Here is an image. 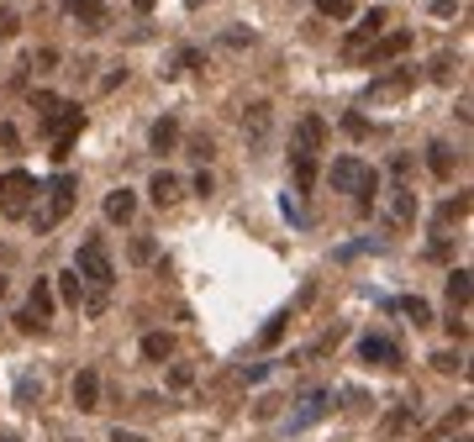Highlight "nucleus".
<instances>
[{"mask_svg": "<svg viewBox=\"0 0 474 442\" xmlns=\"http://www.w3.org/2000/svg\"><path fill=\"white\" fill-rule=\"evenodd\" d=\"M74 274H79V284H85V311L101 316L111 284H117V264H111L106 237H85V242H79V253H74Z\"/></svg>", "mask_w": 474, "mask_h": 442, "instance_id": "nucleus-1", "label": "nucleus"}, {"mask_svg": "<svg viewBox=\"0 0 474 442\" xmlns=\"http://www.w3.org/2000/svg\"><path fill=\"white\" fill-rule=\"evenodd\" d=\"M327 179H332V190L358 195V211H369V195H380V174H374V164H364V159H354V153L332 159Z\"/></svg>", "mask_w": 474, "mask_h": 442, "instance_id": "nucleus-2", "label": "nucleus"}, {"mask_svg": "<svg viewBox=\"0 0 474 442\" xmlns=\"http://www.w3.org/2000/svg\"><path fill=\"white\" fill-rule=\"evenodd\" d=\"M37 195H43V211H37L32 221H37V232H53V226H63V221H69L74 201H79V179H74V174H53Z\"/></svg>", "mask_w": 474, "mask_h": 442, "instance_id": "nucleus-3", "label": "nucleus"}, {"mask_svg": "<svg viewBox=\"0 0 474 442\" xmlns=\"http://www.w3.org/2000/svg\"><path fill=\"white\" fill-rule=\"evenodd\" d=\"M32 195H37V179L27 168H5L0 174V217L5 221H21L32 211Z\"/></svg>", "mask_w": 474, "mask_h": 442, "instance_id": "nucleus-4", "label": "nucleus"}, {"mask_svg": "<svg viewBox=\"0 0 474 442\" xmlns=\"http://www.w3.org/2000/svg\"><path fill=\"white\" fill-rule=\"evenodd\" d=\"M385 27H390V11H385V5L364 11V16H358V27L343 37V58H348V63H364V53L385 37Z\"/></svg>", "mask_w": 474, "mask_h": 442, "instance_id": "nucleus-5", "label": "nucleus"}, {"mask_svg": "<svg viewBox=\"0 0 474 442\" xmlns=\"http://www.w3.org/2000/svg\"><path fill=\"white\" fill-rule=\"evenodd\" d=\"M416 74L412 63H396V69H385V74H374V85H369V106H390V101H406L416 90Z\"/></svg>", "mask_w": 474, "mask_h": 442, "instance_id": "nucleus-6", "label": "nucleus"}, {"mask_svg": "<svg viewBox=\"0 0 474 442\" xmlns=\"http://www.w3.org/2000/svg\"><path fill=\"white\" fill-rule=\"evenodd\" d=\"M322 143H327V121L316 110H306L296 127H290V159H316Z\"/></svg>", "mask_w": 474, "mask_h": 442, "instance_id": "nucleus-7", "label": "nucleus"}, {"mask_svg": "<svg viewBox=\"0 0 474 442\" xmlns=\"http://www.w3.org/2000/svg\"><path fill=\"white\" fill-rule=\"evenodd\" d=\"M385 226H390V232H412L416 226V195L406 184H396V190L385 195Z\"/></svg>", "mask_w": 474, "mask_h": 442, "instance_id": "nucleus-8", "label": "nucleus"}, {"mask_svg": "<svg viewBox=\"0 0 474 442\" xmlns=\"http://www.w3.org/2000/svg\"><path fill=\"white\" fill-rule=\"evenodd\" d=\"M358 358L374 364V369H401V348H396L390 337H380V332H369V337L358 342Z\"/></svg>", "mask_w": 474, "mask_h": 442, "instance_id": "nucleus-9", "label": "nucleus"}, {"mask_svg": "<svg viewBox=\"0 0 474 442\" xmlns=\"http://www.w3.org/2000/svg\"><path fill=\"white\" fill-rule=\"evenodd\" d=\"M406 48H412V32H406V27H396V32H385V37L364 53V63H369V69H385V63H396Z\"/></svg>", "mask_w": 474, "mask_h": 442, "instance_id": "nucleus-10", "label": "nucleus"}, {"mask_svg": "<svg viewBox=\"0 0 474 442\" xmlns=\"http://www.w3.org/2000/svg\"><path fill=\"white\" fill-rule=\"evenodd\" d=\"M269 127H274V106H269V101H253V106L242 110V137H248L253 148H264Z\"/></svg>", "mask_w": 474, "mask_h": 442, "instance_id": "nucleus-11", "label": "nucleus"}, {"mask_svg": "<svg viewBox=\"0 0 474 442\" xmlns=\"http://www.w3.org/2000/svg\"><path fill=\"white\" fill-rule=\"evenodd\" d=\"M63 11L74 16L79 32H101L106 27V0H63Z\"/></svg>", "mask_w": 474, "mask_h": 442, "instance_id": "nucleus-12", "label": "nucleus"}, {"mask_svg": "<svg viewBox=\"0 0 474 442\" xmlns=\"http://www.w3.org/2000/svg\"><path fill=\"white\" fill-rule=\"evenodd\" d=\"M74 405L90 416V411H101V369H79L74 374Z\"/></svg>", "mask_w": 474, "mask_h": 442, "instance_id": "nucleus-13", "label": "nucleus"}, {"mask_svg": "<svg viewBox=\"0 0 474 442\" xmlns=\"http://www.w3.org/2000/svg\"><path fill=\"white\" fill-rule=\"evenodd\" d=\"M179 190H184V184H179V179L169 174V168H159V174L148 179V201H153L159 211H164V206H175V201H179Z\"/></svg>", "mask_w": 474, "mask_h": 442, "instance_id": "nucleus-14", "label": "nucleus"}, {"mask_svg": "<svg viewBox=\"0 0 474 442\" xmlns=\"http://www.w3.org/2000/svg\"><path fill=\"white\" fill-rule=\"evenodd\" d=\"M148 148H153V153H175L179 148V116H159V121H153Z\"/></svg>", "mask_w": 474, "mask_h": 442, "instance_id": "nucleus-15", "label": "nucleus"}, {"mask_svg": "<svg viewBox=\"0 0 474 442\" xmlns=\"http://www.w3.org/2000/svg\"><path fill=\"white\" fill-rule=\"evenodd\" d=\"M132 217H137V195L121 184V190H111V195H106V221H121V226H127Z\"/></svg>", "mask_w": 474, "mask_h": 442, "instance_id": "nucleus-16", "label": "nucleus"}, {"mask_svg": "<svg viewBox=\"0 0 474 442\" xmlns=\"http://www.w3.org/2000/svg\"><path fill=\"white\" fill-rule=\"evenodd\" d=\"M143 358H148V364H169V358H175V337H169V332H148V337H143Z\"/></svg>", "mask_w": 474, "mask_h": 442, "instance_id": "nucleus-17", "label": "nucleus"}, {"mask_svg": "<svg viewBox=\"0 0 474 442\" xmlns=\"http://www.w3.org/2000/svg\"><path fill=\"white\" fill-rule=\"evenodd\" d=\"M427 168H432V179H454V148L448 143H427Z\"/></svg>", "mask_w": 474, "mask_h": 442, "instance_id": "nucleus-18", "label": "nucleus"}, {"mask_svg": "<svg viewBox=\"0 0 474 442\" xmlns=\"http://www.w3.org/2000/svg\"><path fill=\"white\" fill-rule=\"evenodd\" d=\"M470 269H454V274H448V306H454V311H464V306H470V290H474V284H470Z\"/></svg>", "mask_w": 474, "mask_h": 442, "instance_id": "nucleus-19", "label": "nucleus"}, {"mask_svg": "<svg viewBox=\"0 0 474 442\" xmlns=\"http://www.w3.org/2000/svg\"><path fill=\"white\" fill-rule=\"evenodd\" d=\"M470 217V195H464V190H459V195H454V201H443V211H437V232H448V226H454V221H464Z\"/></svg>", "mask_w": 474, "mask_h": 442, "instance_id": "nucleus-20", "label": "nucleus"}, {"mask_svg": "<svg viewBox=\"0 0 474 442\" xmlns=\"http://www.w3.org/2000/svg\"><path fill=\"white\" fill-rule=\"evenodd\" d=\"M27 306H32V311H37V316L48 322V316H53V306H59V295H53V284H48V279H37V284H32V300H27Z\"/></svg>", "mask_w": 474, "mask_h": 442, "instance_id": "nucleus-21", "label": "nucleus"}, {"mask_svg": "<svg viewBox=\"0 0 474 442\" xmlns=\"http://www.w3.org/2000/svg\"><path fill=\"white\" fill-rule=\"evenodd\" d=\"M470 427V405H459V411H448L437 427H432V438H448V432H464Z\"/></svg>", "mask_w": 474, "mask_h": 442, "instance_id": "nucleus-22", "label": "nucleus"}, {"mask_svg": "<svg viewBox=\"0 0 474 442\" xmlns=\"http://www.w3.org/2000/svg\"><path fill=\"white\" fill-rule=\"evenodd\" d=\"M354 5L358 0H316V16H327V21H348Z\"/></svg>", "mask_w": 474, "mask_h": 442, "instance_id": "nucleus-23", "label": "nucleus"}, {"mask_svg": "<svg viewBox=\"0 0 474 442\" xmlns=\"http://www.w3.org/2000/svg\"><path fill=\"white\" fill-rule=\"evenodd\" d=\"M59 300H63V306H79V300H85V284H79V274H74V269H69V274H59Z\"/></svg>", "mask_w": 474, "mask_h": 442, "instance_id": "nucleus-24", "label": "nucleus"}, {"mask_svg": "<svg viewBox=\"0 0 474 442\" xmlns=\"http://www.w3.org/2000/svg\"><path fill=\"white\" fill-rule=\"evenodd\" d=\"M290 174H296V190L306 195L316 184V159H290Z\"/></svg>", "mask_w": 474, "mask_h": 442, "instance_id": "nucleus-25", "label": "nucleus"}, {"mask_svg": "<svg viewBox=\"0 0 474 442\" xmlns=\"http://www.w3.org/2000/svg\"><path fill=\"white\" fill-rule=\"evenodd\" d=\"M401 311H406V316H412L416 327H432V306H427V300H421V295H406V300H401Z\"/></svg>", "mask_w": 474, "mask_h": 442, "instance_id": "nucleus-26", "label": "nucleus"}, {"mask_svg": "<svg viewBox=\"0 0 474 442\" xmlns=\"http://www.w3.org/2000/svg\"><path fill=\"white\" fill-rule=\"evenodd\" d=\"M412 416H416V400H406L401 411H390V416H385V432H401V427H412Z\"/></svg>", "mask_w": 474, "mask_h": 442, "instance_id": "nucleus-27", "label": "nucleus"}, {"mask_svg": "<svg viewBox=\"0 0 474 442\" xmlns=\"http://www.w3.org/2000/svg\"><path fill=\"white\" fill-rule=\"evenodd\" d=\"M32 110H37V121H48V116L59 110V95H53V90H37V95H32Z\"/></svg>", "mask_w": 474, "mask_h": 442, "instance_id": "nucleus-28", "label": "nucleus"}, {"mask_svg": "<svg viewBox=\"0 0 474 442\" xmlns=\"http://www.w3.org/2000/svg\"><path fill=\"white\" fill-rule=\"evenodd\" d=\"M48 327V322H43V316H37V311H32V306H27V311H16V332H27V337H37V332Z\"/></svg>", "mask_w": 474, "mask_h": 442, "instance_id": "nucleus-29", "label": "nucleus"}, {"mask_svg": "<svg viewBox=\"0 0 474 442\" xmlns=\"http://www.w3.org/2000/svg\"><path fill=\"white\" fill-rule=\"evenodd\" d=\"M432 369H437V374H464V353H437Z\"/></svg>", "mask_w": 474, "mask_h": 442, "instance_id": "nucleus-30", "label": "nucleus"}, {"mask_svg": "<svg viewBox=\"0 0 474 442\" xmlns=\"http://www.w3.org/2000/svg\"><path fill=\"white\" fill-rule=\"evenodd\" d=\"M285 322H290V316H274V322H269V327L258 332V342H264V348H274V342H280V337H285Z\"/></svg>", "mask_w": 474, "mask_h": 442, "instance_id": "nucleus-31", "label": "nucleus"}, {"mask_svg": "<svg viewBox=\"0 0 474 442\" xmlns=\"http://www.w3.org/2000/svg\"><path fill=\"white\" fill-rule=\"evenodd\" d=\"M16 32H21V16L16 11H0V43H11Z\"/></svg>", "mask_w": 474, "mask_h": 442, "instance_id": "nucleus-32", "label": "nucleus"}, {"mask_svg": "<svg viewBox=\"0 0 474 442\" xmlns=\"http://www.w3.org/2000/svg\"><path fill=\"white\" fill-rule=\"evenodd\" d=\"M169 385L190 389V385H195V369H190V364H175V369H169Z\"/></svg>", "mask_w": 474, "mask_h": 442, "instance_id": "nucleus-33", "label": "nucleus"}, {"mask_svg": "<svg viewBox=\"0 0 474 442\" xmlns=\"http://www.w3.org/2000/svg\"><path fill=\"white\" fill-rule=\"evenodd\" d=\"M432 79H437V85H448V79H454V53L432 58Z\"/></svg>", "mask_w": 474, "mask_h": 442, "instance_id": "nucleus-34", "label": "nucleus"}, {"mask_svg": "<svg viewBox=\"0 0 474 442\" xmlns=\"http://www.w3.org/2000/svg\"><path fill=\"white\" fill-rule=\"evenodd\" d=\"M211 153H217V148H211V137H190V159H200V164H211Z\"/></svg>", "mask_w": 474, "mask_h": 442, "instance_id": "nucleus-35", "label": "nucleus"}, {"mask_svg": "<svg viewBox=\"0 0 474 442\" xmlns=\"http://www.w3.org/2000/svg\"><path fill=\"white\" fill-rule=\"evenodd\" d=\"M390 174L406 179V174H412V153H396V159H390Z\"/></svg>", "mask_w": 474, "mask_h": 442, "instance_id": "nucleus-36", "label": "nucleus"}, {"mask_svg": "<svg viewBox=\"0 0 474 442\" xmlns=\"http://www.w3.org/2000/svg\"><path fill=\"white\" fill-rule=\"evenodd\" d=\"M448 332H454L459 342H470V322H464V311H454V322H448Z\"/></svg>", "mask_w": 474, "mask_h": 442, "instance_id": "nucleus-37", "label": "nucleus"}, {"mask_svg": "<svg viewBox=\"0 0 474 442\" xmlns=\"http://www.w3.org/2000/svg\"><path fill=\"white\" fill-rule=\"evenodd\" d=\"M132 258H137V264H148V258H153V242H148V237H137V242H132Z\"/></svg>", "mask_w": 474, "mask_h": 442, "instance_id": "nucleus-38", "label": "nucleus"}, {"mask_svg": "<svg viewBox=\"0 0 474 442\" xmlns=\"http://www.w3.org/2000/svg\"><path fill=\"white\" fill-rule=\"evenodd\" d=\"M0 148H21V137H16V127H11V121H0Z\"/></svg>", "mask_w": 474, "mask_h": 442, "instance_id": "nucleus-39", "label": "nucleus"}, {"mask_svg": "<svg viewBox=\"0 0 474 442\" xmlns=\"http://www.w3.org/2000/svg\"><path fill=\"white\" fill-rule=\"evenodd\" d=\"M427 5H432L437 16H454V11H459V0H427Z\"/></svg>", "mask_w": 474, "mask_h": 442, "instance_id": "nucleus-40", "label": "nucleus"}, {"mask_svg": "<svg viewBox=\"0 0 474 442\" xmlns=\"http://www.w3.org/2000/svg\"><path fill=\"white\" fill-rule=\"evenodd\" d=\"M106 442H148V438H143V432H121V427H117V432H111Z\"/></svg>", "mask_w": 474, "mask_h": 442, "instance_id": "nucleus-41", "label": "nucleus"}, {"mask_svg": "<svg viewBox=\"0 0 474 442\" xmlns=\"http://www.w3.org/2000/svg\"><path fill=\"white\" fill-rule=\"evenodd\" d=\"M132 5H137V16H148V11H153L159 0H132Z\"/></svg>", "mask_w": 474, "mask_h": 442, "instance_id": "nucleus-42", "label": "nucleus"}, {"mask_svg": "<svg viewBox=\"0 0 474 442\" xmlns=\"http://www.w3.org/2000/svg\"><path fill=\"white\" fill-rule=\"evenodd\" d=\"M448 442H470V432H459V438H448Z\"/></svg>", "mask_w": 474, "mask_h": 442, "instance_id": "nucleus-43", "label": "nucleus"}, {"mask_svg": "<svg viewBox=\"0 0 474 442\" xmlns=\"http://www.w3.org/2000/svg\"><path fill=\"white\" fill-rule=\"evenodd\" d=\"M5 442H21V438H5Z\"/></svg>", "mask_w": 474, "mask_h": 442, "instance_id": "nucleus-44", "label": "nucleus"}, {"mask_svg": "<svg viewBox=\"0 0 474 442\" xmlns=\"http://www.w3.org/2000/svg\"><path fill=\"white\" fill-rule=\"evenodd\" d=\"M421 5H427V0H421Z\"/></svg>", "mask_w": 474, "mask_h": 442, "instance_id": "nucleus-45", "label": "nucleus"}]
</instances>
